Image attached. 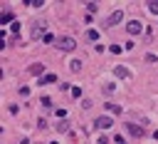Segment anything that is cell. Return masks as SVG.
Returning <instances> with one entry per match:
<instances>
[{"instance_id":"4","label":"cell","mask_w":158,"mask_h":144,"mask_svg":"<svg viewBox=\"0 0 158 144\" xmlns=\"http://www.w3.org/2000/svg\"><path fill=\"white\" fill-rule=\"evenodd\" d=\"M111 124H114L111 117H99V119H96V127H101V129H109Z\"/></svg>"},{"instance_id":"1","label":"cell","mask_w":158,"mask_h":144,"mask_svg":"<svg viewBox=\"0 0 158 144\" xmlns=\"http://www.w3.org/2000/svg\"><path fill=\"white\" fill-rule=\"evenodd\" d=\"M47 32H44V22L42 20H35V25H32V37L35 40H40V37H44Z\"/></svg>"},{"instance_id":"18","label":"cell","mask_w":158,"mask_h":144,"mask_svg":"<svg viewBox=\"0 0 158 144\" xmlns=\"http://www.w3.org/2000/svg\"><path fill=\"white\" fill-rule=\"evenodd\" d=\"M109 50H111V52H114V55H118V52H121V45H111V47H109Z\"/></svg>"},{"instance_id":"10","label":"cell","mask_w":158,"mask_h":144,"mask_svg":"<svg viewBox=\"0 0 158 144\" xmlns=\"http://www.w3.org/2000/svg\"><path fill=\"white\" fill-rule=\"evenodd\" d=\"M106 109H109V112H114V114H121V107H118V104H114V102H106Z\"/></svg>"},{"instance_id":"13","label":"cell","mask_w":158,"mask_h":144,"mask_svg":"<svg viewBox=\"0 0 158 144\" xmlns=\"http://www.w3.org/2000/svg\"><path fill=\"white\" fill-rule=\"evenodd\" d=\"M57 132H69V122H59L57 124Z\"/></svg>"},{"instance_id":"16","label":"cell","mask_w":158,"mask_h":144,"mask_svg":"<svg viewBox=\"0 0 158 144\" xmlns=\"http://www.w3.org/2000/svg\"><path fill=\"white\" fill-rule=\"evenodd\" d=\"M86 37H89V40H99V32H96V30H89Z\"/></svg>"},{"instance_id":"17","label":"cell","mask_w":158,"mask_h":144,"mask_svg":"<svg viewBox=\"0 0 158 144\" xmlns=\"http://www.w3.org/2000/svg\"><path fill=\"white\" fill-rule=\"evenodd\" d=\"M10 30H12V35L17 37V32H20V22H12V27H10Z\"/></svg>"},{"instance_id":"7","label":"cell","mask_w":158,"mask_h":144,"mask_svg":"<svg viewBox=\"0 0 158 144\" xmlns=\"http://www.w3.org/2000/svg\"><path fill=\"white\" fill-rule=\"evenodd\" d=\"M114 74H116V77H121V79H128V77H131V72H128L126 67H121V65L114 70Z\"/></svg>"},{"instance_id":"23","label":"cell","mask_w":158,"mask_h":144,"mask_svg":"<svg viewBox=\"0 0 158 144\" xmlns=\"http://www.w3.org/2000/svg\"><path fill=\"white\" fill-rule=\"evenodd\" d=\"M52 144H57V142H52Z\"/></svg>"},{"instance_id":"5","label":"cell","mask_w":158,"mask_h":144,"mask_svg":"<svg viewBox=\"0 0 158 144\" xmlns=\"http://www.w3.org/2000/svg\"><path fill=\"white\" fill-rule=\"evenodd\" d=\"M126 127H128V132H131L133 137H143V127H138V124H133V122H128Z\"/></svg>"},{"instance_id":"19","label":"cell","mask_w":158,"mask_h":144,"mask_svg":"<svg viewBox=\"0 0 158 144\" xmlns=\"http://www.w3.org/2000/svg\"><path fill=\"white\" fill-rule=\"evenodd\" d=\"M146 62H151V65H153V62H158V57H156V55H146Z\"/></svg>"},{"instance_id":"8","label":"cell","mask_w":158,"mask_h":144,"mask_svg":"<svg viewBox=\"0 0 158 144\" xmlns=\"http://www.w3.org/2000/svg\"><path fill=\"white\" fill-rule=\"evenodd\" d=\"M30 72H32V74H42V72H44V65L35 62V65H30Z\"/></svg>"},{"instance_id":"22","label":"cell","mask_w":158,"mask_h":144,"mask_svg":"<svg viewBox=\"0 0 158 144\" xmlns=\"http://www.w3.org/2000/svg\"><path fill=\"white\" fill-rule=\"evenodd\" d=\"M99 144H109V139H106V137H101V139H99Z\"/></svg>"},{"instance_id":"9","label":"cell","mask_w":158,"mask_h":144,"mask_svg":"<svg viewBox=\"0 0 158 144\" xmlns=\"http://www.w3.org/2000/svg\"><path fill=\"white\" fill-rule=\"evenodd\" d=\"M54 82H57V77H54L52 72H49V74H44V77L40 79V84H54Z\"/></svg>"},{"instance_id":"2","label":"cell","mask_w":158,"mask_h":144,"mask_svg":"<svg viewBox=\"0 0 158 144\" xmlns=\"http://www.w3.org/2000/svg\"><path fill=\"white\" fill-rule=\"evenodd\" d=\"M57 45H59V50H64V52H72V50L77 47V42H74V37H62V40H59Z\"/></svg>"},{"instance_id":"20","label":"cell","mask_w":158,"mask_h":144,"mask_svg":"<svg viewBox=\"0 0 158 144\" xmlns=\"http://www.w3.org/2000/svg\"><path fill=\"white\" fill-rule=\"evenodd\" d=\"M40 102H42V104H44V107H52V99H49V97H42V99H40Z\"/></svg>"},{"instance_id":"11","label":"cell","mask_w":158,"mask_h":144,"mask_svg":"<svg viewBox=\"0 0 158 144\" xmlns=\"http://www.w3.org/2000/svg\"><path fill=\"white\" fill-rule=\"evenodd\" d=\"M69 70H72V72H79V70H81V60H72Z\"/></svg>"},{"instance_id":"12","label":"cell","mask_w":158,"mask_h":144,"mask_svg":"<svg viewBox=\"0 0 158 144\" xmlns=\"http://www.w3.org/2000/svg\"><path fill=\"white\" fill-rule=\"evenodd\" d=\"M114 89H116V84H114V82H104V92H106V94H111Z\"/></svg>"},{"instance_id":"6","label":"cell","mask_w":158,"mask_h":144,"mask_svg":"<svg viewBox=\"0 0 158 144\" xmlns=\"http://www.w3.org/2000/svg\"><path fill=\"white\" fill-rule=\"evenodd\" d=\"M123 20V12L121 10H116V12H111V17H109V22L106 25H116V22H121Z\"/></svg>"},{"instance_id":"14","label":"cell","mask_w":158,"mask_h":144,"mask_svg":"<svg viewBox=\"0 0 158 144\" xmlns=\"http://www.w3.org/2000/svg\"><path fill=\"white\" fill-rule=\"evenodd\" d=\"M148 10H151V12H153V15H158V0H153V2H151V5H148Z\"/></svg>"},{"instance_id":"21","label":"cell","mask_w":158,"mask_h":144,"mask_svg":"<svg viewBox=\"0 0 158 144\" xmlns=\"http://www.w3.org/2000/svg\"><path fill=\"white\" fill-rule=\"evenodd\" d=\"M114 142H116V144H126V139H123V137H121V134H118V137H116V139H114Z\"/></svg>"},{"instance_id":"15","label":"cell","mask_w":158,"mask_h":144,"mask_svg":"<svg viewBox=\"0 0 158 144\" xmlns=\"http://www.w3.org/2000/svg\"><path fill=\"white\" fill-rule=\"evenodd\" d=\"M27 5H32V7H42V0H25Z\"/></svg>"},{"instance_id":"3","label":"cell","mask_w":158,"mask_h":144,"mask_svg":"<svg viewBox=\"0 0 158 144\" xmlns=\"http://www.w3.org/2000/svg\"><path fill=\"white\" fill-rule=\"evenodd\" d=\"M126 30H128V35H138V32L143 30V22H141V20H131V22L126 25Z\"/></svg>"}]
</instances>
